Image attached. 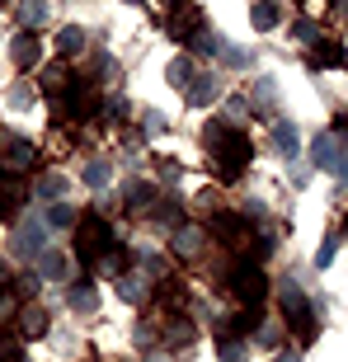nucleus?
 Instances as JSON below:
<instances>
[{"label": "nucleus", "mask_w": 348, "mask_h": 362, "mask_svg": "<svg viewBox=\"0 0 348 362\" xmlns=\"http://www.w3.org/2000/svg\"><path fill=\"white\" fill-rule=\"evenodd\" d=\"M108 175H113V170H108L104 160H94L90 170H85V184H90V188H104V184H108Z\"/></svg>", "instance_id": "bb28decb"}, {"label": "nucleus", "mask_w": 348, "mask_h": 362, "mask_svg": "<svg viewBox=\"0 0 348 362\" xmlns=\"http://www.w3.org/2000/svg\"><path fill=\"white\" fill-rule=\"evenodd\" d=\"M0 5H5V0H0Z\"/></svg>", "instance_id": "a18cd8bd"}, {"label": "nucleus", "mask_w": 348, "mask_h": 362, "mask_svg": "<svg viewBox=\"0 0 348 362\" xmlns=\"http://www.w3.org/2000/svg\"><path fill=\"white\" fill-rule=\"evenodd\" d=\"M42 235H47V226H42L38 216H28L24 226H19V240H14V250H19V259H38L42 250H47V240H42Z\"/></svg>", "instance_id": "6e6552de"}, {"label": "nucleus", "mask_w": 348, "mask_h": 362, "mask_svg": "<svg viewBox=\"0 0 348 362\" xmlns=\"http://www.w3.org/2000/svg\"><path fill=\"white\" fill-rule=\"evenodd\" d=\"M202 240H207V235H202L198 226H179V230H174V255H179V259H198Z\"/></svg>", "instance_id": "ddd939ff"}, {"label": "nucleus", "mask_w": 348, "mask_h": 362, "mask_svg": "<svg viewBox=\"0 0 348 362\" xmlns=\"http://www.w3.org/2000/svg\"><path fill=\"white\" fill-rule=\"evenodd\" d=\"M62 108H66L71 118H90L94 108H99V90H94L90 81H71L66 90H62Z\"/></svg>", "instance_id": "423d86ee"}, {"label": "nucleus", "mask_w": 348, "mask_h": 362, "mask_svg": "<svg viewBox=\"0 0 348 362\" xmlns=\"http://www.w3.org/2000/svg\"><path fill=\"white\" fill-rule=\"evenodd\" d=\"M146 132H165V118H161V113H156V108H151V113H146Z\"/></svg>", "instance_id": "4c0bfd02"}, {"label": "nucleus", "mask_w": 348, "mask_h": 362, "mask_svg": "<svg viewBox=\"0 0 348 362\" xmlns=\"http://www.w3.org/2000/svg\"><path fill=\"white\" fill-rule=\"evenodd\" d=\"M10 57H14V66H24V71H33L42 62V47H38V38L33 33H14V42H10Z\"/></svg>", "instance_id": "9d476101"}, {"label": "nucleus", "mask_w": 348, "mask_h": 362, "mask_svg": "<svg viewBox=\"0 0 348 362\" xmlns=\"http://www.w3.org/2000/svg\"><path fill=\"white\" fill-rule=\"evenodd\" d=\"M127 5H141V0H127Z\"/></svg>", "instance_id": "79ce46f5"}, {"label": "nucleus", "mask_w": 348, "mask_h": 362, "mask_svg": "<svg viewBox=\"0 0 348 362\" xmlns=\"http://www.w3.org/2000/svg\"><path fill=\"white\" fill-rule=\"evenodd\" d=\"M127 301H146V282L137 278V273H122V287H118Z\"/></svg>", "instance_id": "393cba45"}, {"label": "nucleus", "mask_w": 348, "mask_h": 362, "mask_svg": "<svg viewBox=\"0 0 348 362\" xmlns=\"http://www.w3.org/2000/svg\"><path fill=\"white\" fill-rule=\"evenodd\" d=\"M81 47H85V28L66 24L62 33H57V52H62V57H81Z\"/></svg>", "instance_id": "f3484780"}, {"label": "nucleus", "mask_w": 348, "mask_h": 362, "mask_svg": "<svg viewBox=\"0 0 348 362\" xmlns=\"http://www.w3.org/2000/svg\"><path fill=\"white\" fill-rule=\"evenodd\" d=\"M221 362H240V344H221Z\"/></svg>", "instance_id": "58836bf2"}, {"label": "nucleus", "mask_w": 348, "mask_h": 362, "mask_svg": "<svg viewBox=\"0 0 348 362\" xmlns=\"http://www.w3.org/2000/svg\"><path fill=\"white\" fill-rule=\"evenodd\" d=\"M19 301H24V296L14 292V287H5V292H0V334H5V325H10L14 315L24 310V306H19Z\"/></svg>", "instance_id": "aec40b11"}, {"label": "nucleus", "mask_w": 348, "mask_h": 362, "mask_svg": "<svg viewBox=\"0 0 348 362\" xmlns=\"http://www.w3.org/2000/svg\"><path fill=\"white\" fill-rule=\"evenodd\" d=\"M273 146H278L282 156H287V160L296 156V146H301V136H296V127H292V122H273Z\"/></svg>", "instance_id": "2eb2a0df"}, {"label": "nucleus", "mask_w": 348, "mask_h": 362, "mask_svg": "<svg viewBox=\"0 0 348 362\" xmlns=\"http://www.w3.org/2000/svg\"><path fill=\"white\" fill-rule=\"evenodd\" d=\"M212 235H221V245H245L250 240V221H245V216H231V212H216Z\"/></svg>", "instance_id": "1a4fd4ad"}, {"label": "nucleus", "mask_w": 348, "mask_h": 362, "mask_svg": "<svg viewBox=\"0 0 348 362\" xmlns=\"http://www.w3.org/2000/svg\"><path fill=\"white\" fill-rule=\"evenodd\" d=\"M90 273H94V282H99V278H113V273H122V250L113 245L108 255H99V259L90 264Z\"/></svg>", "instance_id": "a211bd4d"}, {"label": "nucleus", "mask_w": 348, "mask_h": 362, "mask_svg": "<svg viewBox=\"0 0 348 362\" xmlns=\"http://www.w3.org/2000/svg\"><path fill=\"white\" fill-rule=\"evenodd\" d=\"M193 47H198L202 57H216V47H221V38H207V33H198V38H193Z\"/></svg>", "instance_id": "72a5a7b5"}, {"label": "nucleus", "mask_w": 348, "mask_h": 362, "mask_svg": "<svg viewBox=\"0 0 348 362\" xmlns=\"http://www.w3.org/2000/svg\"><path fill=\"white\" fill-rule=\"evenodd\" d=\"M47 226H71V207L66 202H52V207H47Z\"/></svg>", "instance_id": "c85d7f7f"}, {"label": "nucleus", "mask_w": 348, "mask_h": 362, "mask_svg": "<svg viewBox=\"0 0 348 362\" xmlns=\"http://www.w3.org/2000/svg\"><path fill=\"white\" fill-rule=\"evenodd\" d=\"M38 273L52 282H71V259L62 255V250H42L38 255Z\"/></svg>", "instance_id": "f8f14e48"}, {"label": "nucleus", "mask_w": 348, "mask_h": 362, "mask_svg": "<svg viewBox=\"0 0 348 362\" xmlns=\"http://www.w3.org/2000/svg\"><path fill=\"white\" fill-rule=\"evenodd\" d=\"M165 5H170V10H174V0H165Z\"/></svg>", "instance_id": "37998d69"}, {"label": "nucleus", "mask_w": 348, "mask_h": 362, "mask_svg": "<svg viewBox=\"0 0 348 362\" xmlns=\"http://www.w3.org/2000/svg\"><path fill=\"white\" fill-rule=\"evenodd\" d=\"M221 99V85L212 81V76H198V81L188 85V104L193 108H207V104H216Z\"/></svg>", "instance_id": "4468645a"}, {"label": "nucleus", "mask_w": 348, "mask_h": 362, "mask_svg": "<svg viewBox=\"0 0 348 362\" xmlns=\"http://www.w3.org/2000/svg\"><path fill=\"white\" fill-rule=\"evenodd\" d=\"M62 193H66V179L62 175H42L38 179V198H62Z\"/></svg>", "instance_id": "a878e982"}, {"label": "nucleus", "mask_w": 348, "mask_h": 362, "mask_svg": "<svg viewBox=\"0 0 348 362\" xmlns=\"http://www.w3.org/2000/svg\"><path fill=\"white\" fill-rule=\"evenodd\" d=\"M292 33H296V38H315V24H311V19H296Z\"/></svg>", "instance_id": "c9c22d12"}, {"label": "nucleus", "mask_w": 348, "mask_h": 362, "mask_svg": "<svg viewBox=\"0 0 348 362\" xmlns=\"http://www.w3.org/2000/svg\"><path fill=\"white\" fill-rule=\"evenodd\" d=\"M255 108H259V113H268V108H273V81H259L255 85Z\"/></svg>", "instance_id": "cd10ccee"}, {"label": "nucleus", "mask_w": 348, "mask_h": 362, "mask_svg": "<svg viewBox=\"0 0 348 362\" xmlns=\"http://www.w3.org/2000/svg\"><path fill=\"white\" fill-rule=\"evenodd\" d=\"M226 292L236 296L240 306H259V301H264V292H268L264 269H259V264H250V259H245V264H236V269L226 273Z\"/></svg>", "instance_id": "7ed1b4c3"}, {"label": "nucleus", "mask_w": 348, "mask_h": 362, "mask_svg": "<svg viewBox=\"0 0 348 362\" xmlns=\"http://www.w3.org/2000/svg\"><path fill=\"white\" fill-rule=\"evenodd\" d=\"M311 160L320 165V170H330V175H339L348 184V151H344V141H339L335 132H320L315 141H311Z\"/></svg>", "instance_id": "39448f33"}, {"label": "nucleus", "mask_w": 348, "mask_h": 362, "mask_svg": "<svg viewBox=\"0 0 348 362\" xmlns=\"http://www.w3.org/2000/svg\"><path fill=\"white\" fill-rule=\"evenodd\" d=\"M165 33H170V38H179V42H193L202 33V14L193 10V5H174L170 19H165Z\"/></svg>", "instance_id": "0eeeda50"}, {"label": "nucleus", "mask_w": 348, "mask_h": 362, "mask_svg": "<svg viewBox=\"0 0 348 362\" xmlns=\"http://www.w3.org/2000/svg\"><path fill=\"white\" fill-rule=\"evenodd\" d=\"M19 334L24 339H38V334H47V310H19Z\"/></svg>", "instance_id": "dca6fc26"}, {"label": "nucleus", "mask_w": 348, "mask_h": 362, "mask_svg": "<svg viewBox=\"0 0 348 362\" xmlns=\"http://www.w3.org/2000/svg\"><path fill=\"white\" fill-rule=\"evenodd\" d=\"M273 24H278V5H273V0H259V5H255V28L268 33Z\"/></svg>", "instance_id": "b1692460"}, {"label": "nucleus", "mask_w": 348, "mask_h": 362, "mask_svg": "<svg viewBox=\"0 0 348 362\" xmlns=\"http://www.w3.org/2000/svg\"><path fill=\"white\" fill-rule=\"evenodd\" d=\"M151 198H156V188H151V184H132V188H127V207H132V212H146Z\"/></svg>", "instance_id": "4be33fe9"}, {"label": "nucleus", "mask_w": 348, "mask_h": 362, "mask_svg": "<svg viewBox=\"0 0 348 362\" xmlns=\"http://www.w3.org/2000/svg\"><path fill=\"white\" fill-rule=\"evenodd\" d=\"M335 136H339V141H348V113H339V118H335Z\"/></svg>", "instance_id": "ea45409f"}, {"label": "nucleus", "mask_w": 348, "mask_h": 362, "mask_svg": "<svg viewBox=\"0 0 348 362\" xmlns=\"http://www.w3.org/2000/svg\"><path fill=\"white\" fill-rule=\"evenodd\" d=\"M113 230H108V221L104 216H81V226H76V255L85 259V264H94V259L99 255H108V250H113Z\"/></svg>", "instance_id": "f03ea898"}, {"label": "nucleus", "mask_w": 348, "mask_h": 362, "mask_svg": "<svg viewBox=\"0 0 348 362\" xmlns=\"http://www.w3.org/2000/svg\"><path fill=\"white\" fill-rule=\"evenodd\" d=\"M282 320L296 329V339H315V310H311V301L301 296L296 282L282 287Z\"/></svg>", "instance_id": "20e7f679"}, {"label": "nucleus", "mask_w": 348, "mask_h": 362, "mask_svg": "<svg viewBox=\"0 0 348 362\" xmlns=\"http://www.w3.org/2000/svg\"><path fill=\"white\" fill-rule=\"evenodd\" d=\"M315 66H344V47L339 42H320L315 47Z\"/></svg>", "instance_id": "5701e85b"}, {"label": "nucleus", "mask_w": 348, "mask_h": 362, "mask_svg": "<svg viewBox=\"0 0 348 362\" xmlns=\"http://www.w3.org/2000/svg\"><path fill=\"white\" fill-rule=\"evenodd\" d=\"M170 85H193V71H188V62H174V66H170Z\"/></svg>", "instance_id": "473e14b6"}, {"label": "nucleus", "mask_w": 348, "mask_h": 362, "mask_svg": "<svg viewBox=\"0 0 348 362\" xmlns=\"http://www.w3.org/2000/svg\"><path fill=\"white\" fill-rule=\"evenodd\" d=\"M273 362H296V358H273Z\"/></svg>", "instance_id": "a19ab883"}, {"label": "nucleus", "mask_w": 348, "mask_h": 362, "mask_svg": "<svg viewBox=\"0 0 348 362\" xmlns=\"http://www.w3.org/2000/svg\"><path fill=\"white\" fill-rule=\"evenodd\" d=\"M10 104H14V108H28V104H33V90H28V85H14Z\"/></svg>", "instance_id": "f704fd0d"}, {"label": "nucleus", "mask_w": 348, "mask_h": 362, "mask_svg": "<svg viewBox=\"0 0 348 362\" xmlns=\"http://www.w3.org/2000/svg\"><path fill=\"white\" fill-rule=\"evenodd\" d=\"M335 250H339V240H335V235H325V245L315 250V264H320V269H330V264H335Z\"/></svg>", "instance_id": "c756f323"}, {"label": "nucleus", "mask_w": 348, "mask_h": 362, "mask_svg": "<svg viewBox=\"0 0 348 362\" xmlns=\"http://www.w3.org/2000/svg\"><path fill=\"white\" fill-rule=\"evenodd\" d=\"M344 230H348V221H344Z\"/></svg>", "instance_id": "c03bdc74"}, {"label": "nucleus", "mask_w": 348, "mask_h": 362, "mask_svg": "<svg viewBox=\"0 0 348 362\" xmlns=\"http://www.w3.org/2000/svg\"><path fill=\"white\" fill-rule=\"evenodd\" d=\"M161 221H165V226H174V230H179V207H170V202H165V207H161Z\"/></svg>", "instance_id": "e433bc0d"}, {"label": "nucleus", "mask_w": 348, "mask_h": 362, "mask_svg": "<svg viewBox=\"0 0 348 362\" xmlns=\"http://www.w3.org/2000/svg\"><path fill=\"white\" fill-rule=\"evenodd\" d=\"M19 19H24L28 28H38L42 19H47V0H19Z\"/></svg>", "instance_id": "412c9836"}, {"label": "nucleus", "mask_w": 348, "mask_h": 362, "mask_svg": "<svg viewBox=\"0 0 348 362\" xmlns=\"http://www.w3.org/2000/svg\"><path fill=\"white\" fill-rule=\"evenodd\" d=\"M207 151H212L216 160V175L226 179H240V170L250 165V136L240 132V127H231V122H212L207 127Z\"/></svg>", "instance_id": "f257e3e1"}, {"label": "nucleus", "mask_w": 348, "mask_h": 362, "mask_svg": "<svg viewBox=\"0 0 348 362\" xmlns=\"http://www.w3.org/2000/svg\"><path fill=\"white\" fill-rule=\"evenodd\" d=\"M193 339V325L188 320H170V344H188Z\"/></svg>", "instance_id": "7c9ffc66"}, {"label": "nucleus", "mask_w": 348, "mask_h": 362, "mask_svg": "<svg viewBox=\"0 0 348 362\" xmlns=\"http://www.w3.org/2000/svg\"><path fill=\"white\" fill-rule=\"evenodd\" d=\"M0 362H28V358H24V349H19V344L0 339Z\"/></svg>", "instance_id": "2f4dec72"}, {"label": "nucleus", "mask_w": 348, "mask_h": 362, "mask_svg": "<svg viewBox=\"0 0 348 362\" xmlns=\"http://www.w3.org/2000/svg\"><path fill=\"white\" fill-rule=\"evenodd\" d=\"M33 160H38V156H33V146H28V141H10V146L0 151V170H10V175H24Z\"/></svg>", "instance_id": "9b49d317"}, {"label": "nucleus", "mask_w": 348, "mask_h": 362, "mask_svg": "<svg viewBox=\"0 0 348 362\" xmlns=\"http://www.w3.org/2000/svg\"><path fill=\"white\" fill-rule=\"evenodd\" d=\"M66 301L76 310H94V306H99V287H94V282H76V287L66 292Z\"/></svg>", "instance_id": "6ab92c4d"}]
</instances>
